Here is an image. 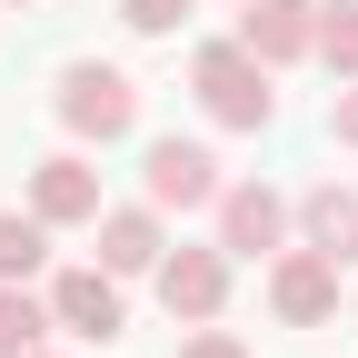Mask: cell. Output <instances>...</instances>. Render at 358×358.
<instances>
[{
    "label": "cell",
    "mask_w": 358,
    "mask_h": 358,
    "mask_svg": "<svg viewBox=\"0 0 358 358\" xmlns=\"http://www.w3.org/2000/svg\"><path fill=\"white\" fill-rule=\"evenodd\" d=\"M209 100H219V110H229V120H259V90H249V70H239L229 50H219V60H209Z\"/></svg>",
    "instance_id": "6da1fadb"
},
{
    "label": "cell",
    "mask_w": 358,
    "mask_h": 358,
    "mask_svg": "<svg viewBox=\"0 0 358 358\" xmlns=\"http://www.w3.org/2000/svg\"><path fill=\"white\" fill-rule=\"evenodd\" d=\"M70 110H80L90 129H120V120H129V90H120V80H80V100H70Z\"/></svg>",
    "instance_id": "7a4b0ae2"
},
{
    "label": "cell",
    "mask_w": 358,
    "mask_h": 358,
    "mask_svg": "<svg viewBox=\"0 0 358 358\" xmlns=\"http://www.w3.org/2000/svg\"><path fill=\"white\" fill-rule=\"evenodd\" d=\"M209 189V159L199 150H159V199H199Z\"/></svg>",
    "instance_id": "3957f363"
},
{
    "label": "cell",
    "mask_w": 358,
    "mask_h": 358,
    "mask_svg": "<svg viewBox=\"0 0 358 358\" xmlns=\"http://www.w3.org/2000/svg\"><path fill=\"white\" fill-rule=\"evenodd\" d=\"M60 308H70V319H80V329H110V319H120V308H110V289H100V279H70V289H60Z\"/></svg>",
    "instance_id": "277c9868"
},
{
    "label": "cell",
    "mask_w": 358,
    "mask_h": 358,
    "mask_svg": "<svg viewBox=\"0 0 358 358\" xmlns=\"http://www.w3.org/2000/svg\"><path fill=\"white\" fill-rule=\"evenodd\" d=\"M169 299H179V308H209V299H219V268H209V259L169 268Z\"/></svg>",
    "instance_id": "5b68a950"
},
{
    "label": "cell",
    "mask_w": 358,
    "mask_h": 358,
    "mask_svg": "<svg viewBox=\"0 0 358 358\" xmlns=\"http://www.w3.org/2000/svg\"><path fill=\"white\" fill-rule=\"evenodd\" d=\"M40 209H90V179L80 169H50V179H40Z\"/></svg>",
    "instance_id": "8992f818"
},
{
    "label": "cell",
    "mask_w": 358,
    "mask_h": 358,
    "mask_svg": "<svg viewBox=\"0 0 358 358\" xmlns=\"http://www.w3.org/2000/svg\"><path fill=\"white\" fill-rule=\"evenodd\" d=\"M40 259V229H20V219H0V268H30Z\"/></svg>",
    "instance_id": "52a82bcc"
},
{
    "label": "cell",
    "mask_w": 358,
    "mask_h": 358,
    "mask_svg": "<svg viewBox=\"0 0 358 358\" xmlns=\"http://www.w3.org/2000/svg\"><path fill=\"white\" fill-rule=\"evenodd\" d=\"M279 299L299 308V319H308V308H319V299H329V279H319V268H289V289H279Z\"/></svg>",
    "instance_id": "ba28073f"
},
{
    "label": "cell",
    "mask_w": 358,
    "mask_h": 358,
    "mask_svg": "<svg viewBox=\"0 0 358 358\" xmlns=\"http://www.w3.org/2000/svg\"><path fill=\"white\" fill-rule=\"evenodd\" d=\"M229 229H239V239H268V229H279V209H268V199H239V209H229Z\"/></svg>",
    "instance_id": "9c48e42d"
},
{
    "label": "cell",
    "mask_w": 358,
    "mask_h": 358,
    "mask_svg": "<svg viewBox=\"0 0 358 358\" xmlns=\"http://www.w3.org/2000/svg\"><path fill=\"white\" fill-rule=\"evenodd\" d=\"M30 329H40V319H30V308H20V299H0V358H10V348H20Z\"/></svg>",
    "instance_id": "30bf717a"
},
{
    "label": "cell",
    "mask_w": 358,
    "mask_h": 358,
    "mask_svg": "<svg viewBox=\"0 0 358 358\" xmlns=\"http://www.w3.org/2000/svg\"><path fill=\"white\" fill-rule=\"evenodd\" d=\"M259 40H268V50H289V40H299V0H279V10L259 20Z\"/></svg>",
    "instance_id": "8fae6325"
},
{
    "label": "cell",
    "mask_w": 358,
    "mask_h": 358,
    "mask_svg": "<svg viewBox=\"0 0 358 358\" xmlns=\"http://www.w3.org/2000/svg\"><path fill=\"white\" fill-rule=\"evenodd\" d=\"M169 10H179V0H129V20H140V30H159Z\"/></svg>",
    "instance_id": "7c38bea8"
},
{
    "label": "cell",
    "mask_w": 358,
    "mask_h": 358,
    "mask_svg": "<svg viewBox=\"0 0 358 358\" xmlns=\"http://www.w3.org/2000/svg\"><path fill=\"white\" fill-rule=\"evenodd\" d=\"M199 358H229V348H199Z\"/></svg>",
    "instance_id": "4fadbf2b"
}]
</instances>
